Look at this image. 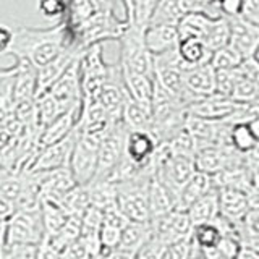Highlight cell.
<instances>
[{
  "label": "cell",
  "instance_id": "3957f363",
  "mask_svg": "<svg viewBox=\"0 0 259 259\" xmlns=\"http://www.w3.org/2000/svg\"><path fill=\"white\" fill-rule=\"evenodd\" d=\"M154 165L132 180L117 183V206L132 222H151L149 215V185Z\"/></svg>",
  "mask_w": 259,
  "mask_h": 259
},
{
  "label": "cell",
  "instance_id": "f6af8a7d",
  "mask_svg": "<svg viewBox=\"0 0 259 259\" xmlns=\"http://www.w3.org/2000/svg\"><path fill=\"white\" fill-rule=\"evenodd\" d=\"M34 245H7L2 259H36Z\"/></svg>",
  "mask_w": 259,
  "mask_h": 259
},
{
  "label": "cell",
  "instance_id": "c3c4849f",
  "mask_svg": "<svg viewBox=\"0 0 259 259\" xmlns=\"http://www.w3.org/2000/svg\"><path fill=\"white\" fill-rule=\"evenodd\" d=\"M60 256H62L60 251L57 248H54L46 238L37 245L36 259H60Z\"/></svg>",
  "mask_w": 259,
  "mask_h": 259
},
{
  "label": "cell",
  "instance_id": "484cf974",
  "mask_svg": "<svg viewBox=\"0 0 259 259\" xmlns=\"http://www.w3.org/2000/svg\"><path fill=\"white\" fill-rule=\"evenodd\" d=\"M121 121L128 128V132H151L152 126V109L133 101L128 96L121 112Z\"/></svg>",
  "mask_w": 259,
  "mask_h": 259
},
{
  "label": "cell",
  "instance_id": "7c38bea8",
  "mask_svg": "<svg viewBox=\"0 0 259 259\" xmlns=\"http://www.w3.org/2000/svg\"><path fill=\"white\" fill-rule=\"evenodd\" d=\"M154 227V237L160 240L165 246L172 243L188 238L193 233V224L188 217V212L182 209H174L167 215L157 219L152 222Z\"/></svg>",
  "mask_w": 259,
  "mask_h": 259
},
{
  "label": "cell",
  "instance_id": "ffe728a7",
  "mask_svg": "<svg viewBox=\"0 0 259 259\" xmlns=\"http://www.w3.org/2000/svg\"><path fill=\"white\" fill-rule=\"evenodd\" d=\"M219 190V214L233 224H241L249 212V201L245 191L217 186Z\"/></svg>",
  "mask_w": 259,
  "mask_h": 259
},
{
  "label": "cell",
  "instance_id": "816d5d0a",
  "mask_svg": "<svg viewBox=\"0 0 259 259\" xmlns=\"http://www.w3.org/2000/svg\"><path fill=\"white\" fill-rule=\"evenodd\" d=\"M136 253H132V251H126L123 248H115L110 249L107 253H104L101 257L102 259H135Z\"/></svg>",
  "mask_w": 259,
  "mask_h": 259
},
{
  "label": "cell",
  "instance_id": "9c48e42d",
  "mask_svg": "<svg viewBox=\"0 0 259 259\" xmlns=\"http://www.w3.org/2000/svg\"><path fill=\"white\" fill-rule=\"evenodd\" d=\"M78 136H79V128L76 126L75 132L68 135L67 138H63L62 141H57L49 146H42L26 172H44V170L68 167L73 148H75V144L78 141Z\"/></svg>",
  "mask_w": 259,
  "mask_h": 259
},
{
  "label": "cell",
  "instance_id": "d590c367",
  "mask_svg": "<svg viewBox=\"0 0 259 259\" xmlns=\"http://www.w3.org/2000/svg\"><path fill=\"white\" fill-rule=\"evenodd\" d=\"M245 62L243 60V57L235 51V49L227 44L221 49H217V51L212 52L210 55V67L214 70H230V68H238L240 65Z\"/></svg>",
  "mask_w": 259,
  "mask_h": 259
},
{
  "label": "cell",
  "instance_id": "7bdbcfd3",
  "mask_svg": "<svg viewBox=\"0 0 259 259\" xmlns=\"http://www.w3.org/2000/svg\"><path fill=\"white\" fill-rule=\"evenodd\" d=\"M165 253H167V246L156 237H152L140 251H138L135 259H164Z\"/></svg>",
  "mask_w": 259,
  "mask_h": 259
},
{
  "label": "cell",
  "instance_id": "44dd1931",
  "mask_svg": "<svg viewBox=\"0 0 259 259\" xmlns=\"http://www.w3.org/2000/svg\"><path fill=\"white\" fill-rule=\"evenodd\" d=\"M79 113H81V107L70 109L57 117L54 121H51L49 125H46L39 133L40 148H42V146L54 144L57 141H62L63 138H67L68 135L75 132L79 121Z\"/></svg>",
  "mask_w": 259,
  "mask_h": 259
},
{
  "label": "cell",
  "instance_id": "f5cc1de1",
  "mask_svg": "<svg viewBox=\"0 0 259 259\" xmlns=\"http://www.w3.org/2000/svg\"><path fill=\"white\" fill-rule=\"evenodd\" d=\"M7 248V222L0 221V259H2Z\"/></svg>",
  "mask_w": 259,
  "mask_h": 259
},
{
  "label": "cell",
  "instance_id": "d4e9b609",
  "mask_svg": "<svg viewBox=\"0 0 259 259\" xmlns=\"http://www.w3.org/2000/svg\"><path fill=\"white\" fill-rule=\"evenodd\" d=\"M121 73H123V83L128 96L133 101L151 107L154 96V76L141 75V73H135L126 68H121Z\"/></svg>",
  "mask_w": 259,
  "mask_h": 259
},
{
  "label": "cell",
  "instance_id": "6da1fadb",
  "mask_svg": "<svg viewBox=\"0 0 259 259\" xmlns=\"http://www.w3.org/2000/svg\"><path fill=\"white\" fill-rule=\"evenodd\" d=\"M70 46H75L70 31L63 21H59L49 28H15L12 42L5 54H10L16 59L28 60L36 68H40Z\"/></svg>",
  "mask_w": 259,
  "mask_h": 259
},
{
  "label": "cell",
  "instance_id": "4316f807",
  "mask_svg": "<svg viewBox=\"0 0 259 259\" xmlns=\"http://www.w3.org/2000/svg\"><path fill=\"white\" fill-rule=\"evenodd\" d=\"M188 217L193 224V227H198L202 224L214 222V219L219 215V190L214 186L204 196L194 201L193 204L186 209Z\"/></svg>",
  "mask_w": 259,
  "mask_h": 259
},
{
  "label": "cell",
  "instance_id": "f546056e",
  "mask_svg": "<svg viewBox=\"0 0 259 259\" xmlns=\"http://www.w3.org/2000/svg\"><path fill=\"white\" fill-rule=\"evenodd\" d=\"M177 52L188 68L209 63L210 55H212V52H210L207 49V46L204 44V40L196 39V37L180 39V42H178V47H177Z\"/></svg>",
  "mask_w": 259,
  "mask_h": 259
},
{
  "label": "cell",
  "instance_id": "52a82bcc",
  "mask_svg": "<svg viewBox=\"0 0 259 259\" xmlns=\"http://www.w3.org/2000/svg\"><path fill=\"white\" fill-rule=\"evenodd\" d=\"M46 237L42 212L37 210H15L7 221V245H34Z\"/></svg>",
  "mask_w": 259,
  "mask_h": 259
},
{
  "label": "cell",
  "instance_id": "9f6ffc18",
  "mask_svg": "<svg viewBox=\"0 0 259 259\" xmlns=\"http://www.w3.org/2000/svg\"><path fill=\"white\" fill-rule=\"evenodd\" d=\"M94 259H102V257H101V256H99V257H94Z\"/></svg>",
  "mask_w": 259,
  "mask_h": 259
},
{
  "label": "cell",
  "instance_id": "ab89813d",
  "mask_svg": "<svg viewBox=\"0 0 259 259\" xmlns=\"http://www.w3.org/2000/svg\"><path fill=\"white\" fill-rule=\"evenodd\" d=\"M37 12L47 20L63 21L67 13V0H37L36 2Z\"/></svg>",
  "mask_w": 259,
  "mask_h": 259
},
{
  "label": "cell",
  "instance_id": "8fae6325",
  "mask_svg": "<svg viewBox=\"0 0 259 259\" xmlns=\"http://www.w3.org/2000/svg\"><path fill=\"white\" fill-rule=\"evenodd\" d=\"M230 24L229 44L237 51L243 60L259 55V26L246 20L245 16L227 18Z\"/></svg>",
  "mask_w": 259,
  "mask_h": 259
},
{
  "label": "cell",
  "instance_id": "30bf717a",
  "mask_svg": "<svg viewBox=\"0 0 259 259\" xmlns=\"http://www.w3.org/2000/svg\"><path fill=\"white\" fill-rule=\"evenodd\" d=\"M83 55V54H81ZM79 59H76L67 71L55 81L54 86L47 93L54 96V99L60 104V107L67 112L70 109L83 105V93H81V73H79Z\"/></svg>",
  "mask_w": 259,
  "mask_h": 259
},
{
  "label": "cell",
  "instance_id": "5b68a950",
  "mask_svg": "<svg viewBox=\"0 0 259 259\" xmlns=\"http://www.w3.org/2000/svg\"><path fill=\"white\" fill-rule=\"evenodd\" d=\"M110 71H112V65L104 60L102 44H96L84 49L79 60L83 101L97 99V94H99L102 86L110 78Z\"/></svg>",
  "mask_w": 259,
  "mask_h": 259
},
{
  "label": "cell",
  "instance_id": "8d00e7d4",
  "mask_svg": "<svg viewBox=\"0 0 259 259\" xmlns=\"http://www.w3.org/2000/svg\"><path fill=\"white\" fill-rule=\"evenodd\" d=\"M193 243L201 249H210L215 248L219 240L222 238L221 230L217 229V225L214 222L210 224H202L198 227H193V233H191Z\"/></svg>",
  "mask_w": 259,
  "mask_h": 259
},
{
  "label": "cell",
  "instance_id": "7a4b0ae2",
  "mask_svg": "<svg viewBox=\"0 0 259 259\" xmlns=\"http://www.w3.org/2000/svg\"><path fill=\"white\" fill-rule=\"evenodd\" d=\"M128 24L126 18H118L113 10H97L76 29L70 31V36L76 46L88 49L105 40H118Z\"/></svg>",
  "mask_w": 259,
  "mask_h": 259
},
{
  "label": "cell",
  "instance_id": "8992f818",
  "mask_svg": "<svg viewBox=\"0 0 259 259\" xmlns=\"http://www.w3.org/2000/svg\"><path fill=\"white\" fill-rule=\"evenodd\" d=\"M105 135L79 132L68 165L70 172L78 185L88 186L94 180L97 170V154H99V146Z\"/></svg>",
  "mask_w": 259,
  "mask_h": 259
},
{
  "label": "cell",
  "instance_id": "83f0119b",
  "mask_svg": "<svg viewBox=\"0 0 259 259\" xmlns=\"http://www.w3.org/2000/svg\"><path fill=\"white\" fill-rule=\"evenodd\" d=\"M154 237L152 222H132L130 221L123 232H121V240L118 248H123L132 253H138L146 243Z\"/></svg>",
  "mask_w": 259,
  "mask_h": 259
},
{
  "label": "cell",
  "instance_id": "ac0fdd59",
  "mask_svg": "<svg viewBox=\"0 0 259 259\" xmlns=\"http://www.w3.org/2000/svg\"><path fill=\"white\" fill-rule=\"evenodd\" d=\"M13 104L36 101L37 68L28 60L16 59L13 75Z\"/></svg>",
  "mask_w": 259,
  "mask_h": 259
},
{
  "label": "cell",
  "instance_id": "7dc6e473",
  "mask_svg": "<svg viewBox=\"0 0 259 259\" xmlns=\"http://www.w3.org/2000/svg\"><path fill=\"white\" fill-rule=\"evenodd\" d=\"M241 68L245 71V75L253 81L257 88V93H259V55L253 57V59H248L241 63Z\"/></svg>",
  "mask_w": 259,
  "mask_h": 259
},
{
  "label": "cell",
  "instance_id": "2e32d148",
  "mask_svg": "<svg viewBox=\"0 0 259 259\" xmlns=\"http://www.w3.org/2000/svg\"><path fill=\"white\" fill-rule=\"evenodd\" d=\"M240 102H235L230 97H225L221 94H212L207 97H202L191 102L186 107V113L193 117H199L204 120H215V121H225L235 109L238 107Z\"/></svg>",
  "mask_w": 259,
  "mask_h": 259
},
{
  "label": "cell",
  "instance_id": "ee69618b",
  "mask_svg": "<svg viewBox=\"0 0 259 259\" xmlns=\"http://www.w3.org/2000/svg\"><path fill=\"white\" fill-rule=\"evenodd\" d=\"M241 241L238 237H233V235H222V238L219 240L215 249L219 251V254H222L225 259H235L238 256L240 249H241Z\"/></svg>",
  "mask_w": 259,
  "mask_h": 259
},
{
  "label": "cell",
  "instance_id": "4fadbf2b",
  "mask_svg": "<svg viewBox=\"0 0 259 259\" xmlns=\"http://www.w3.org/2000/svg\"><path fill=\"white\" fill-rule=\"evenodd\" d=\"M37 180L40 199L60 202L73 186L78 185L73 178L68 167L55 168V170H44V172H32Z\"/></svg>",
  "mask_w": 259,
  "mask_h": 259
},
{
  "label": "cell",
  "instance_id": "bcb514c9",
  "mask_svg": "<svg viewBox=\"0 0 259 259\" xmlns=\"http://www.w3.org/2000/svg\"><path fill=\"white\" fill-rule=\"evenodd\" d=\"M245 10V0H219L217 12L225 18H237L243 16Z\"/></svg>",
  "mask_w": 259,
  "mask_h": 259
},
{
  "label": "cell",
  "instance_id": "74e56055",
  "mask_svg": "<svg viewBox=\"0 0 259 259\" xmlns=\"http://www.w3.org/2000/svg\"><path fill=\"white\" fill-rule=\"evenodd\" d=\"M232 99L235 102H240V104H245V102H254L259 101V93H257V88L256 84L251 81L245 71L241 68V73L237 79V83L233 86V91H232Z\"/></svg>",
  "mask_w": 259,
  "mask_h": 259
},
{
  "label": "cell",
  "instance_id": "836d02e7",
  "mask_svg": "<svg viewBox=\"0 0 259 259\" xmlns=\"http://www.w3.org/2000/svg\"><path fill=\"white\" fill-rule=\"evenodd\" d=\"M202 40H204V44L207 46V49L210 52H214V51H217V49H221V47L229 44V40H230L229 20L222 15L217 16V18L214 20V23L210 24V28L206 32V36Z\"/></svg>",
  "mask_w": 259,
  "mask_h": 259
},
{
  "label": "cell",
  "instance_id": "f35d334b",
  "mask_svg": "<svg viewBox=\"0 0 259 259\" xmlns=\"http://www.w3.org/2000/svg\"><path fill=\"white\" fill-rule=\"evenodd\" d=\"M241 73V65L238 68L230 70H215V94H221L225 97H230L233 86ZM232 99V97H230Z\"/></svg>",
  "mask_w": 259,
  "mask_h": 259
},
{
  "label": "cell",
  "instance_id": "277c9868",
  "mask_svg": "<svg viewBox=\"0 0 259 259\" xmlns=\"http://www.w3.org/2000/svg\"><path fill=\"white\" fill-rule=\"evenodd\" d=\"M144 29L140 24L130 23L125 32L118 39L121 68L132 70L141 75L154 76V57L144 40Z\"/></svg>",
  "mask_w": 259,
  "mask_h": 259
},
{
  "label": "cell",
  "instance_id": "60d3db41",
  "mask_svg": "<svg viewBox=\"0 0 259 259\" xmlns=\"http://www.w3.org/2000/svg\"><path fill=\"white\" fill-rule=\"evenodd\" d=\"M121 232L123 229L117 225H112L102 221V227H101V233H99V238H101V248H102V254L107 253L110 249H115L120 245V240H121ZM101 254V256H102Z\"/></svg>",
  "mask_w": 259,
  "mask_h": 259
},
{
  "label": "cell",
  "instance_id": "4dcf8cb0",
  "mask_svg": "<svg viewBox=\"0 0 259 259\" xmlns=\"http://www.w3.org/2000/svg\"><path fill=\"white\" fill-rule=\"evenodd\" d=\"M40 212H42V222H44V230H46L44 238L54 237V235L59 233L70 217V214L63 209L62 204H59V202H55V201H47V199H42V202H40Z\"/></svg>",
  "mask_w": 259,
  "mask_h": 259
},
{
  "label": "cell",
  "instance_id": "7402d4cb",
  "mask_svg": "<svg viewBox=\"0 0 259 259\" xmlns=\"http://www.w3.org/2000/svg\"><path fill=\"white\" fill-rule=\"evenodd\" d=\"M177 209V196L175 193L167 188L156 175H152L149 185V215L151 222L167 215Z\"/></svg>",
  "mask_w": 259,
  "mask_h": 259
},
{
  "label": "cell",
  "instance_id": "f1b7e54d",
  "mask_svg": "<svg viewBox=\"0 0 259 259\" xmlns=\"http://www.w3.org/2000/svg\"><path fill=\"white\" fill-rule=\"evenodd\" d=\"M91 206L102 210H110L117 206V183L112 180H94L88 185Z\"/></svg>",
  "mask_w": 259,
  "mask_h": 259
},
{
  "label": "cell",
  "instance_id": "11a10c76",
  "mask_svg": "<svg viewBox=\"0 0 259 259\" xmlns=\"http://www.w3.org/2000/svg\"><path fill=\"white\" fill-rule=\"evenodd\" d=\"M202 2V5H204V10L206 12H209V13H212V15H221L217 12V2L219 0H201Z\"/></svg>",
  "mask_w": 259,
  "mask_h": 259
},
{
  "label": "cell",
  "instance_id": "e0dca14e",
  "mask_svg": "<svg viewBox=\"0 0 259 259\" xmlns=\"http://www.w3.org/2000/svg\"><path fill=\"white\" fill-rule=\"evenodd\" d=\"M144 40L152 57L175 51L178 47V42H180V34H178L177 23L148 24L144 29Z\"/></svg>",
  "mask_w": 259,
  "mask_h": 259
},
{
  "label": "cell",
  "instance_id": "e575fe53",
  "mask_svg": "<svg viewBox=\"0 0 259 259\" xmlns=\"http://www.w3.org/2000/svg\"><path fill=\"white\" fill-rule=\"evenodd\" d=\"M229 143L232 148L240 154H248L257 146V141L254 140V136L251 135L246 123H235L230 126Z\"/></svg>",
  "mask_w": 259,
  "mask_h": 259
},
{
  "label": "cell",
  "instance_id": "ba28073f",
  "mask_svg": "<svg viewBox=\"0 0 259 259\" xmlns=\"http://www.w3.org/2000/svg\"><path fill=\"white\" fill-rule=\"evenodd\" d=\"M128 128L123 121H117L104 136L99 146V154H97V170L94 180H109L113 170L120 164L121 157L125 154V141H126ZM93 180V182H94Z\"/></svg>",
  "mask_w": 259,
  "mask_h": 259
},
{
  "label": "cell",
  "instance_id": "1f68e13d",
  "mask_svg": "<svg viewBox=\"0 0 259 259\" xmlns=\"http://www.w3.org/2000/svg\"><path fill=\"white\" fill-rule=\"evenodd\" d=\"M63 206L70 215H81L86 212L91 206V199H89V190L86 185H75L73 188L65 194L63 199L59 202Z\"/></svg>",
  "mask_w": 259,
  "mask_h": 259
},
{
  "label": "cell",
  "instance_id": "f907efd6",
  "mask_svg": "<svg viewBox=\"0 0 259 259\" xmlns=\"http://www.w3.org/2000/svg\"><path fill=\"white\" fill-rule=\"evenodd\" d=\"M13 37V29L10 26H5V24H0V54H5L8 46L12 42Z\"/></svg>",
  "mask_w": 259,
  "mask_h": 259
},
{
  "label": "cell",
  "instance_id": "d6986e66",
  "mask_svg": "<svg viewBox=\"0 0 259 259\" xmlns=\"http://www.w3.org/2000/svg\"><path fill=\"white\" fill-rule=\"evenodd\" d=\"M185 86L193 102L215 94V70L210 63L190 67L185 73Z\"/></svg>",
  "mask_w": 259,
  "mask_h": 259
},
{
  "label": "cell",
  "instance_id": "6f0895ef",
  "mask_svg": "<svg viewBox=\"0 0 259 259\" xmlns=\"http://www.w3.org/2000/svg\"><path fill=\"white\" fill-rule=\"evenodd\" d=\"M60 259H62V256H60Z\"/></svg>",
  "mask_w": 259,
  "mask_h": 259
},
{
  "label": "cell",
  "instance_id": "603a6c76",
  "mask_svg": "<svg viewBox=\"0 0 259 259\" xmlns=\"http://www.w3.org/2000/svg\"><path fill=\"white\" fill-rule=\"evenodd\" d=\"M214 178L201 172V170H194V174L191 178L185 183V186L178 193V199H177V209L186 210L194 201H198L199 198L204 196L206 193H209L214 188Z\"/></svg>",
  "mask_w": 259,
  "mask_h": 259
},
{
  "label": "cell",
  "instance_id": "5bb4252c",
  "mask_svg": "<svg viewBox=\"0 0 259 259\" xmlns=\"http://www.w3.org/2000/svg\"><path fill=\"white\" fill-rule=\"evenodd\" d=\"M84 52V49H81L79 46H70L68 49H65L62 54H59L54 60L46 63L44 67L37 68V96L47 93L49 89L54 86V83L59 79L70 65L79 59L81 54ZM36 96V97H37Z\"/></svg>",
  "mask_w": 259,
  "mask_h": 259
},
{
  "label": "cell",
  "instance_id": "b9f144b4",
  "mask_svg": "<svg viewBox=\"0 0 259 259\" xmlns=\"http://www.w3.org/2000/svg\"><path fill=\"white\" fill-rule=\"evenodd\" d=\"M193 238H183L178 240L172 245L167 246V253H165V259H191L193 257Z\"/></svg>",
  "mask_w": 259,
  "mask_h": 259
},
{
  "label": "cell",
  "instance_id": "cb8c5ba5",
  "mask_svg": "<svg viewBox=\"0 0 259 259\" xmlns=\"http://www.w3.org/2000/svg\"><path fill=\"white\" fill-rule=\"evenodd\" d=\"M215 18H217V15H212L204 10H196V12L186 13L185 16H182L180 21L177 23L180 39H186V37L204 39L206 32L209 31L210 24L214 23Z\"/></svg>",
  "mask_w": 259,
  "mask_h": 259
},
{
  "label": "cell",
  "instance_id": "681fc988",
  "mask_svg": "<svg viewBox=\"0 0 259 259\" xmlns=\"http://www.w3.org/2000/svg\"><path fill=\"white\" fill-rule=\"evenodd\" d=\"M243 16L251 23L259 26V0H245V10Z\"/></svg>",
  "mask_w": 259,
  "mask_h": 259
},
{
  "label": "cell",
  "instance_id": "9a60e30c",
  "mask_svg": "<svg viewBox=\"0 0 259 259\" xmlns=\"http://www.w3.org/2000/svg\"><path fill=\"white\" fill-rule=\"evenodd\" d=\"M159 141L151 132H128L125 141V157L140 168L152 165Z\"/></svg>",
  "mask_w": 259,
  "mask_h": 259
},
{
  "label": "cell",
  "instance_id": "d6a6232c",
  "mask_svg": "<svg viewBox=\"0 0 259 259\" xmlns=\"http://www.w3.org/2000/svg\"><path fill=\"white\" fill-rule=\"evenodd\" d=\"M63 112L65 110L54 99V96L51 93H44L36 97V117L40 130L51 123V121H54L59 115H62Z\"/></svg>",
  "mask_w": 259,
  "mask_h": 259
},
{
  "label": "cell",
  "instance_id": "db71d44e",
  "mask_svg": "<svg viewBox=\"0 0 259 259\" xmlns=\"http://www.w3.org/2000/svg\"><path fill=\"white\" fill-rule=\"evenodd\" d=\"M246 125H248V128H249L251 135L254 136V140L259 143V117H256V118H253V120H249Z\"/></svg>",
  "mask_w": 259,
  "mask_h": 259
}]
</instances>
